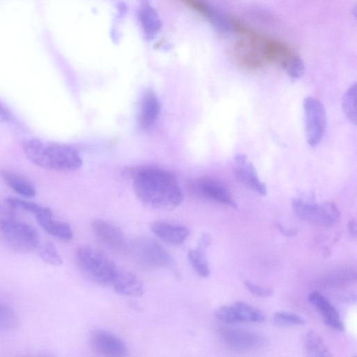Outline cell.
<instances>
[{
  "label": "cell",
  "mask_w": 357,
  "mask_h": 357,
  "mask_svg": "<svg viewBox=\"0 0 357 357\" xmlns=\"http://www.w3.org/2000/svg\"><path fill=\"white\" fill-rule=\"evenodd\" d=\"M134 190L138 199L149 207L169 211L178 206L183 195L180 185L169 172L148 168L136 174Z\"/></svg>",
  "instance_id": "cell-1"
},
{
  "label": "cell",
  "mask_w": 357,
  "mask_h": 357,
  "mask_svg": "<svg viewBox=\"0 0 357 357\" xmlns=\"http://www.w3.org/2000/svg\"><path fill=\"white\" fill-rule=\"evenodd\" d=\"M295 213L303 221L317 226L331 227L340 218V212L331 202H317L312 194H301L291 202Z\"/></svg>",
  "instance_id": "cell-2"
},
{
  "label": "cell",
  "mask_w": 357,
  "mask_h": 357,
  "mask_svg": "<svg viewBox=\"0 0 357 357\" xmlns=\"http://www.w3.org/2000/svg\"><path fill=\"white\" fill-rule=\"evenodd\" d=\"M0 233L7 246L18 253H28L39 245L40 237L36 229L12 218L0 220Z\"/></svg>",
  "instance_id": "cell-3"
},
{
  "label": "cell",
  "mask_w": 357,
  "mask_h": 357,
  "mask_svg": "<svg viewBox=\"0 0 357 357\" xmlns=\"http://www.w3.org/2000/svg\"><path fill=\"white\" fill-rule=\"evenodd\" d=\"M76 259L81 271L100 284H110L117 269L107 256L89 246L79 248L76 252Z\"/></svg>",
  "instance_id": "cell-4"
},
{
  "label": "cell",
  "mask_w": 357,
  "mask_h": 357,
  "mask_svg": "<svg viewBox=\"0 0 357 357\" xmlns=\"http://www.w3.org/2000/svg\"><path fill=\"white\" fill-rule=\"evenodd\" d=\"M82 161L76 150L59 144H43L37 165L56 171L78 169Z\"/></svg>",
  "instance_id": "cell-5"
},
{
  "label": "cell",
  "mask_w": 357,
  "mask_h": 357,
  "mask_svg": "<svg viewBox=\"0 0 357 357\" xmlns=\"http://www.w3.org/2000/svg\"><path fill=\"white\" fill-rule=\"evenodd\" d=\"M304 127L307 142L316 146L321 141L327 125V118L323 103L315 97L307 96L303 102Z\"/></svg>",
  "instance_id": "cell-6"
},
{
  "label": "cell",
  "mask_w": 357,
  "mask_h": 357,
  "mask_svg": "<svg viewBox=\"0 0 357 357\" xmlns=\"http://www.w3.org/2000/svg\"><path fill=\"white\" fill-rule=\"evenodd\" d=\"M131 251L136 260L150 268H165L171 266L169 254L159 243L148 237L136 238L131 245Z\"/></svg>",
  "instance_id": "cell-7"
},
{
  "label": "cell",
  "mask_w": 357,
  "mask_h": 357,
  "mask_svg": "<svg viewBox=\"0 0 357 357\" xmlns=\"http://www.w3.org/2000/svg\"><path fill=\"white\" fill-rule=\"evenodd\" d=\"M215 317L224 323L262 322L263 312L258 308L242 301L221 306L215 311Z\"/></svg>",
  "instance_id": "cell-8"
},
{
  "label": "cell",
  "mask_w": 357,
  "mask_h": 357,
  "mask_svg": "<svg viewBox=\"0 0 357 357\" xmlns=\"http://www.w3.org/2000/svg\"><path fill=\"white\" fill-rule=\"evenodd\" d=\"M232 170L235 178L242 184L261 195L266 194V185L260 180L252 163L244 154L234 158Z\"/></svg>",
  "instance_id": "cell-9"
},
{
  "label": "cell",
  "mask_w": 357,
  "mask_h": 357,
  "mask_svg": "<svg viewBox=\"0 0 357 357\" xmlns=\"http://www.w3.org/2000/svg\"><path fill=\"white\" fill-rule=\"evenodd\" d=\"M225 343L237 351H248L262 347L266 340L260 334L243 329H229L222 333Z\"/></svg>",
  "instance_id": "cell-10"
},
{
  "label": "cell",
  "mask_w": 357,
  "mask_h": 357,
  "mask_svg": "<svg viewBox=\"0 0 357 357\" xmlns=\"http://www.w3.org/2000/svg\"><path fill=\"white\" fill-rule=\"evenodd\" d=\"M92 347L107 356H123L128 351L125 343L116 335L103 330H96L90 336Z\"/></svg>",
  "instance_id": "cell-11"
},
{
  "label": "cell",
  "mask_w": 357,
  "mask_h": 357,
  "mask_svg": "<svg viewBox=\"0 0 357 357\" xmlns=\"http://www.w3.org/2000/svg\"><path fill=\"white\" fill-rule=\"evenodd\" d=\"M96 238L105 246L116 251L126 248L125 236L121 229L112 223L101 220H95L91 224Z\"/></svg>",
  "instance_id": "cell-12"
},
{
  "label": "cell",
  "mask_w": 357,
  "mask_h": 357,
  "mask_svg": "<svg viewBox=\"0 0 357 357\" xmlns=\"http://www.w3.org/2000/svg\"><path fill=\"white\" fill-rule=\"evenodd\" d=\"M192 188L197 193L204 197L234 208H237L234 199L226 187L215 179L200 178L193 183Z\"/></svg>",
  "instance_id": "cell-13"
},
{
  "label": "cell",
  "mask_w": 357,
  "mask_h": 357,
  "mask_svg": "<svg viewBox=\"0 0 357 357\" xmlns=\"http://www.w3.org/2000/svg\"><path fill=\"white\" fill-rule=\"evenodd\" d=\"M110 284L116 292L125 296H139L145 291L143 282L135 273L118 268Z\"/></svg>",
  "instance_id": "cell-14"
},
{
  "label": "cell",
  "mask_w": 357,
  "mask_h": 357,
  "mask_svg": "<svg viewBox=\"0 0 357 357\" xmlns=\"http://www.w3.org/2000/svg\"><path fill=\"white\" fill-rule=\"evenodd\" d=\"M308 300L318 309L326 325L338 331L344 330L337 310L324 296L314 291L309 294Z\"/></svg>",
  "instance_id": "cell-15"
},
{
  "label": "cell",
  "mask_w": 357,
  "mask_h": 357,
  "mask_svg": "<svg viewBox=\"0 0 357 357\" xmlns=\"http://www.w3.org/2000/svg\"><path fill=\"white\" fill-rule=\"evenodd\" d=\"M151 229L158 238L174 245L182 244L190 234L187 227L165 221L153 222Z\"/></svg>",
  "instance_id": "cell-16"
},
{
  "label": "cell",
  "mask_w": 357,
  "mask_h": 357,
  "mask_svg": "<svg viewBox=\"0 0 357 357\" xmlns=\"http://www.w3.org/2000/svg\"><path fill=\"white\" fill-rule=\"evenodd\" d=\"M160 112V104L158 98L152 90L149 89L144 95L139 114V126L142 130L149 128L157 119Z\"/></svg>",
  "instance_id": "cell-17"
},
{
  "label": "cell",
  "mask_w": 357,
  "mask_h": 357,
  "mask_svg": "<svg viewBox=\"0 0 357 357\" xmlns=\"http://www.w3.org/2000/svg\"><path fill=\"white\" fill-rule=\"evenodd\" d=\"M40 226L50 234L63 240H70L73 233L66 222L54 220L52 214L36 217Z\"/></svg>",
  "instance_id": "cell-18"
},
{
  "label": "cell",
  "mask_w": 357,
  "mask_h": 357,
  "mask_svg": "<svg viewBox=\"0 0 357 357\" xmlns=\"http://www.w3.org/2000/svg\"><path fill=\"white\" fill-rule=\"evenodd\" d=\"M1 174L5 183L19 195L27 198L36 195L34 185L25 177L8 171H2Z\"/></svg>",
  "instance_id": "cell-19"
},
{
  "label": "cell",
  "mask_w": 357,
  "mask_h": 357,
  "mask_svg": "<svg viewBox=\"0 0 357 357\" xmlns=\"http://www.w3.org/2000/svg\"><path fill=\"white\" fill-rule=\"evenodd\" d=\"M139 19L146 38H154L161 28L160 20L154 9L149 4H143L139 10Z\"/></svg>",
  "instance_id": "cell-20"
},
{
  "label": "cell",
  "mask_w": 357,
  "mask_h": 357,
  "mask_svg": "<svg viewBox=\"0 0 357 357\" xmlns=\"http://www.w3.org/2000/svg\"><path fill=\"white\" fill-rule=\"evenodd\" d=\"M306 351L312 356H331V354L321 337L313 331H309L304 339Z\"/></svg>",
  "instance_id": "cell-21"
},
{
  "label": "cell",
  "mask_w": 357,
  "mask_h": 357,
  "mask_svg": "<svg viewBox=\"0 0 357 357\" xmlns=\"http://www.w3.org/2000/svg\"><path fill=\"white\" fill-rule=\"evenodd\" d=\"M206 248L199 245L188 251L189 261L198 275L208 277L210 275V268L205 255Z\"/></svg>",
  "instance_id": "cell-22"
},
{
  "label": "cell",
  "mask_w": 357,
  "mask_h": 357,
  "mask_svg": "<svg viewBox=\"0 0 357 357\" xmlns=\"http://www.w3.org/2000/svg\"><path fill=\"white\" fill-rule=\"evenodd\" d=\"M6 203L14 209H21L34 214L36 218L40 215L52 214V211L47 207L16 197H8L6 199Z\"/></svg>",
  "instance_id": "cell-23"
},
{
  "label": "cell",
  "mask_w": 357,
  "mask_h": 357,
  "mask_svg": "<svg viewBox=\"0 0 357 357\" xmlns=\"http://www.w3.org/2000/svg\"><path fill=\"white\" fill-rule=\"evenodd\" d=\"M356 84L354 83L345 91L342 99V110L348 120L354 125L356 123Z\"/></svg>",
  "instance_id": "cell-24"
},
{
  "label": "cell",
  "mask_w": 357,
  "mask_h": 357,
  "mask_svg": "<svg viewBox=\"0 0 357 357\" xmlns=\"http://www.w3.org/2000/svg\"><path fill=\"white\" fill-rule=\"evenodd\" d=\"M39 256L46 263L58 266L62 264L63 260L54 244L45 242L39 248Z\"/></svg>",
  "instance_id": "cell-25"
},
{
  "label": "cell",
  "mask_w": 357,
  "mask_h": 357,
  "mask_svg": "<svg viewBox=\"0 0 357 357\" xmlns=\"http://www.w3.org/2000/svg\"><path fill=\"white\" fill-rule=\"evenodd\" d=\"M17 322V316L13 309L0 302V332L14 328Z\"/></svg>",
  "instance_id": "cell-26"
},
{
  "label": "cell",
  "mask_w": 357,
  "mask_h": 357,
  "mask_svg": "<svg viewBox=\"0 0 357 357\" xmlns=\"http://www.w3.org/2000/svg\"><path fill=\"white\" fill-rule=\"evenodd\" d=\"M282 68L293 81L299 79L304 73L303 62L298 55L288 61Z\"/></svg>",
  "instance_id": "cell-27"
},
{
  "label": "cell",
  "mask_w": 357,
  "mask_h": 357,
  "mask_svg": "<svg viewBox=\"0 0 357 357\" xmlns=\"http://www.w3.org/2000/svg\"><path fill=\"white\" fill-rule=\"evenodd\" d=\"M273 321L281 326L302 325L305 323V320L300 316L286 312H276Z\"/></svg>",
  "instance_id": "cell-28"
},
{
  "label": "cell",
  "mask_w": 357,
  "mask_h": 357,
  "mask_svg": "<svg viewBox=\"0 0 357 357\" xmlns=\"http://www.w3.org/2000/svg\"><path fill=\"white\" fill-rule=\"evenodd\" d=\"M191 6L193 9L204 15L209 20L216 13V10L211 8L207 3L202 0H183Z\"/></svg>",
  "instance_id": "cell-29"
},
{
  "label": "cell",
  "mask_w": 357,
  "mask_h": 357,
  "mask_svg": "<svg viewBox=\"0 0 357 357\" xmlns=\"http://www.w3.org/2000/svg\"><path fill=\"white\" fill-rule=\"evenodd\" d=\"M244 285L250 292L259 296H270L273 294V289L257 285L248 280L244 282Z\"/></svg>",
  "instance_id": "cell-30"
},
{
  "label": "cell",
  "mask_w": 357,
  "mask_h": 357,
  "mask_svg": "<svg viewBox=\"0 0 357 357\" xmlns=\"http://www.w3.org/2000/svg\"><path fill=\"white\" fill-rule=\"evenodd\" d=\"M12 115L10 111L0 102V121L8 122L10 121Z\"/></svg>",
  "instance_id": "cell-31"
},
{
  "label": "cell",
  "mask_w": 357,
  "mask_h": 357,
  "mask_svg": "<svg viewBox=\"0 0 357 357\" xmlns=\"http://www.w3.org/2000/svg\"><path fill=\"white\" fill-rule=\"evenodd\" d=\"M277 227L280 231V232L285 236H295L296 234V230L287 228L279 223L277 224Z\"/></svg>",
  "instance_id": "cell-32"
},
{
  "label": "cell",
  "mask_w": 357,
  "mask_h": 357,
  "mask_svg": "<svg viewBox=\"0 0 357 357\" xmlns=\"http://www.w3.org/2000/svg\"><path fill=\"white\" fill-rule=\"evenodd\" d=\"M348 229H349L350 234L352 236H356V224L355 220L353 219L349 222Z\"/></svg>",
  "instance_id": "cell-33"
}]
</instances>
